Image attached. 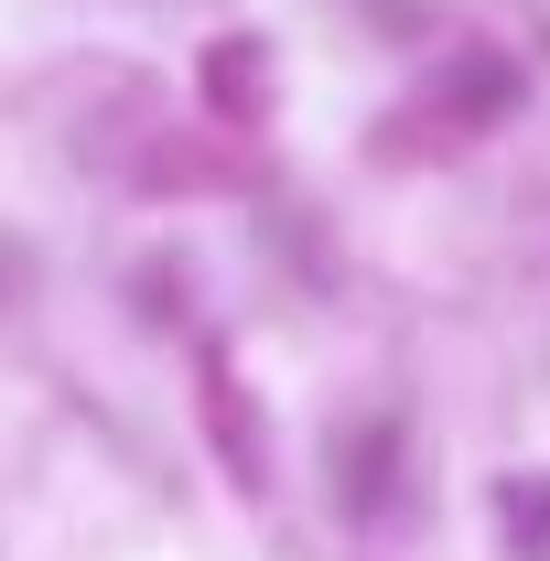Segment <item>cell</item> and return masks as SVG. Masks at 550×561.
I'll return each mask as SVG.
<instances>
[{"label":"cell","instance_id":"cell-1","mask_svg":"<svg viewBox=\"0 0 550 561\" xmlns=\"http://www.w3.org/2000/svg\"><path fill=\"white\" fill-rule=\"evenodd\" d=\"M507 529H550V486H507Z\"/></svg>","mask_w":550,"mask_h":561}]
</instances>
